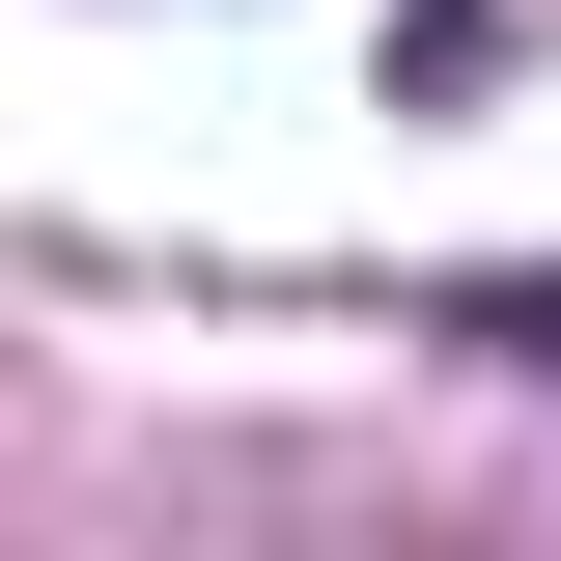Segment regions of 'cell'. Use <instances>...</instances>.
<instances>
[{"instance_id":"6da1fadb","label":"cell","mask_w":561,"mask_h":561,"mask_svg":"<svg viewBox=\"0 0 561 561\" xmlns=\"http://www.w3.org/2000/svg\"><path fill=\"white\" fill-rule=\"evenodd\" d=\"M505 337H534V365H561V280H534V309H505Z\"/></svg>"}]
</instances>
